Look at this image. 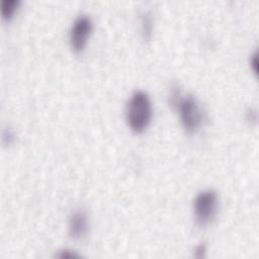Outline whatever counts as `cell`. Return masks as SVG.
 I'll list each match as a JSON object with an SVG mask.
<instances>
[{
    "instance_id": "cell-10",
    "label": "cell",
    "mask_w": 259,
    "mask_h": 259,
    "mask_svg": "<svg viewBox=\"0 0 259 259\" xmlns=\"http://www.w3.org/2000/svg\"><path fill=\"white\" fill-rule=\"evenodd\" d=\"M252 66H253V70H254V72H256L257 71V54H255L254 56H253V62H252Z\"/></svg>"
},
{
    "instance_id": "cell-8",
    "label": "cell",
    "mask_w": 259,
    "mask_h": 259,
    "mask_svg": "<svg viewBox=\"0 0 259 259\" xmlns=\"http://www.w3.org/2000/svg\"><path fill=\"white\" fill-rule=\"evenodd\" d=\"M58 257H60V258H76V257H79V255L74 253L72 250L66 249V250L61 251V253L58 254Z\"/></svg>"
},
{
    "instance_id": "cell-1",
    "label": "cell",
    "mask_w": 259,
    "mask_h": 259,
    "mask_svg": "<svg viewBox=\"0 0 259 259\" xmlns=\"http://www.w3.org/2000/svg\"><path fill=\"white\" fill-rule=\"evenodd\" d=\"M152 104L147 93L136 91L126 105V120L131 128L137 133L143 132L150 123Z\"/></svg>"
},
{
    "instance_id": "cell-5",
    "label": "cell",
    "mask_w": 259,
    "mask_h": 259,
    "mask_svg": "<svg viewBox=\"0 0 259 259\" xmlns=\"http://www.w3.org/2000/svg\"><path fill=\"white\" fill-rule=\"evenodd\" d=\"M88 231V220L83 211L74 212L69 221V233L74 239L83 238Z\"/></svg>"
},
{
    "instance_id": "cell-3",
    "label": "cell",
    "mask_w": 259,
    "mask_h": 259,
    "mask_svg": "<svg viewBox=\"0 0 259 259\" xmlns=\"http://www.w3.org/2000/svg\"><path fill=\"white\" fill-rule=\"evenodd\" d=\"M218 207L217 193L211 190H203L197 194L194 200L193 209L197 223L201 226L208 224L214 217Z\"/></svg>"
},
{
    "instance_id": "cell-9",
    "label": "cell",
    "mask_w": 259,
    "mask_h": 259,
    "mask_svg": "<svg viewBox=\"0 0 259 259\" xmlns=\"http://www.w3.org/2000/svg\"><path fill=\"white\" fill-rule=\"evenodd\" d=\"M195 255L197 256V257H202L203 256V253H204V251H205V247H204V245H199V246H197V248L195 249Z\"/></svg>"
},
{
    "instance_id": "cell-6",
    "label": "cell",
    "mask_w": 259,
    "mask_h": 259,
    "mask_svg": "<svg viewBox=\"0 0 259 259\" xmlns=\"http://www.w3.org/2000/svg\"><path fill=\"white\" fill-rule=\"evenodd\" d=\"M19 5V0H3L1 2V13L5 19H9Z\"/></svg>"
},
{
    "instance_id": "cell-2",
    "label": "cell",
    "mask_w": 259,
    "mask_h": 259,
    "mask_svg": "<svg viewBox=\"0 0 259 259\" xmlns=\"http://www.w3.org/2000/svg\"><path fill=\"white\" fill-rule=\"evenodd\" d=\"M177 105L184 128L187 132L196 131L202 122L203 114L195 98L191 95H187L182 99H179Z\"/></svg>"
},
{
    "instance_id": "cell-7",
    "label": "cell",
    "mask_w": 259,
    "mask_h": 259,
    "mask_svg": "<svg viewBox=\"0 0 259 259\" xmlns=\"http://www.w3.org/2000/svg\"><path fill=\"white\" fill-rule=\"evenodd\" d=\"M152 19L150 17V15L146 14L143 18V34L145 38H149L152 32Z\"/></svg>"
},
{
    "instance_id": "cell-4",
    "label": "cell",
    "mask_w": 259,
    "mask_h": 259,
    "mask_svg": "<svg viewBox=\"0 0 259 259\" xmlns=\"http://www.w3.org/2000/svg\"><path fill=\"white\" fill-rule=\"evenodd\" d=\"M92 30V21L87 15H80L73 23L70 30V45L74 52L84 50Z\"/></svg>"
}]
</instances>
